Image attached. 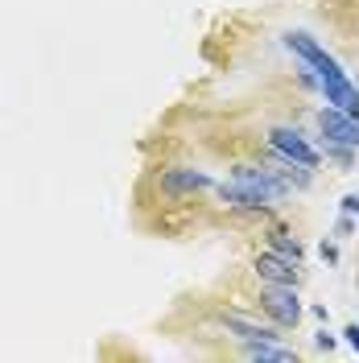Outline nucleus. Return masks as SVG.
<instances>
[{
    "label": "nucleus",
    "mask_w": 359,
    "mask_h": 363,
    "mask_svg": "<svg viewBox=\"0 0 359 363\" xmlns=\"http://www.w3.org/2000/svg\"><path fill=\"white\" fill-rule=\"evenodd\" d=\"M318 347H322V351H331V347H335V335H331V330H318Z\"/></svg>",
    "instance_id": "ddd939ff"
},
{
    "label": "nucleus",
    "mask_w": 359,
    "mask_h": 363,
    "mask_svg": "<svg viewBox=\"0 0 359 363\" xmlns=\"http://www.w3.org/2000/svg\"><path fill=\"white\" fill-rule=\"evenodd\" d=\"M206 186H211V178H206L202 169L178 165V169H165V174H161V190H165V194H194V190H206Z\"/></svg>",
    "instance_id": "0eeeda50"
},
{
    "label": "nucleus",
    "mask_w": 359,
    "mask_h": 363,
    "mask_svg": "<svg viewBox=\"0 0 359 363\" xmlns=\"http://www.w3.org/2000/svg\"><path fill=\"white\" fill-rule=\"evenodd\" d=\"M343 215H359V194H347L343 199Z\"/></svg>",
    "instance_id": "f8f14e48"
},
{
    "label": "nucleus",
    "mask_w": 359,
    "mask_h": 363,
    "mask_svg": "<svg viewBox=\"0 0 359 363\" xmlns=\"http://www.w3.org/2000/svg\"><path fill=\"white\" fill-rule=\"evenodd\" d=\"M269 145L281 153V157L297 161L302 169H314L318 165V149L314 145H306V136L297 133V128H289V124H277V128L269 133Z\"/></svg>",
    "instance_id": "20e7f679"
},
{
    "label": "nucleus",
    "mask_w": 359,
    "mask_h": 363,
    "mask_svg": "<svg viewBox=\"0 0 359 363\" xmlns=\"http://www.w3.org/2000/svg\"><path fill=\"white\" fill-rule=\"evenodd\" d=\"M260 306H265L281 326H297V322H302V301H297V294H293V285H269V281H265Z\"/></svg>",
    "instance_id": "39448f33"
},
{
    "label": "nucleus",
    "mask_w": 359,
    "mask_h": 363,
    "mask_svg": "<svg viewBox=\"0 0 359 363\" xmlns=\"http://www.w3.org/2000/svg\"><path fill=\"white\" fill-rule=\"evenodd\" d=\"M256 272H260V281H269V285H293V281H297V260L281 256V252H260V256H256Z\"/></svg>",
    "instance_id": "423d86ee"
},
{
    "label": "nucleus",
    "mask_w": 359,
    "mask_h": 363,
    "mask_svg": "<svg viewBox=\"0 0 359 363\" xmlns=\"http://www.w3.org/2000/svg\"><path fill=\"white\" fill-rule=\"evenodd\" d=\"M223 326L236 335V339H244V342H277L281 339L272 326H256V322H244V318H227Z\"/></svg>",
    "instance_id": "6e6552de"
},
{
    "label": "nucleus",
    "mask_w": 359,
    "mask_h": 363,
    "mask_svg": "<svg viewBox=\"0 0 359 363\" xmlns=\"http://www.w3.org/2000/svg\"><path fill=\"white\" fill-rule=\"evenodd\" d=\"M343 339H347V347H355L359 351V322H351V326L343 330Z\"/></svg>",
    "instance_id": "9b49d317"
},
{
    "label": "nucleus",
    "mask_w": 359,
    "mask_h": 363,
    "mask_svg": "<svg viewBox=\"0 0 359 363\" xmlns=\"http://www.w3.org/2000/svg\"><path fill=\"white\" fill-rule=\"evenodd\" d=\"M272 252H281V256H289V260H302V244L293 240L289 231H272Z\"/></svg>",
    "instance_id": "9d476101"
},
{
    "label": "nucleus",
    "mask_w": 359,
    "mask_h": 363,
    "mask_svg": "<svg viewBox=\"0 0 359 363\" xmlns=\"http://www.w3.org/2000/svg\"><path fill=\"white\" fill-rule=\"evenodd\" d=\"M285 45H289L293 54L310 67V74L318 79V87H322V95H326V104H331V108H343V112L359 116V83L347 79V70L338 67L335 58H331V54H326L310 33L293 29V33H285Z\"/></svg>",
    "instance_id": "f257e3e1"
},
{
    "label": "nucleus",
    "mask_w": 359,
    "mask_h": 363,
    "mask_svg": "<svg viewBox=\"0 0 359 363\" xmlns=\"http://www.w3.org/2000/svg\"><path fill=\"white\" fill-rule=\"evenodd\" d=\"M248 359H260V363H293L289 347H277V342H248L244 347Z\"/></svg>",
    "instance_id": "1a4fd4ad"
},
{
    "label": "nucleus",
    "mask_w": 359,
    "mask_h": 363,
    "mask_svg": "<svg viewBox=\"0 0 359 363\" xmlns=\"http://www.w3.org/2000/svg\"><path fill=\"white\" fill-rule=\"evenodd\" d=\"M285 194H289V182H281L272 169H252V165H236L231 182L219 186V199L236 211H260Z\"/></svg>",
    "instance_id": "f03ea898"
},
{
    "label": "nucleus",
    "mask_w": 359,
    "mask_h": 363,
    "mask_svg": "<svg viewBox=\"0 0 359 363\" xmlns=\"http://www.w3.org/2000/svg\"><path fill=\"white\" fill-rule=\"evenodd\" d=\"M318 128H322V136H326L331 145H338V149H355L359 145V116L343 112V108H322V112H318Z\"/></svg>",
    "instance_id": "7ed1b4c3"
}]
</instances>
